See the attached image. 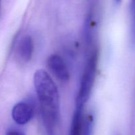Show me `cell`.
Here are the masks:
<instances>
[{"instance_id":"obj_1","label":"cell","mask_w":135,"mask_h":135,"mask_svg":"<svg viewBox=\"0 0 135 135\" xmlns=\"http://www.w3.org/2000/svg\"><path fill=\"white\" fill-rule=\"evenodd\" d=\"M34 84L44 123L47 130L52 133L53 129L60 118V100L57 88L50 75L43 69L35 72Z\"/></svg>"},{"instance_id":"obj_2","label":"cell","mask_w":135,"mask_h":135,"mask_svg":"<svg viewBox=\"0 0 135 135\" xmlns=\"http://www.w3.org/2000/svg\"><path fill=\"white\" fill-rule=\"evenodd\" d=\"M98 54L96 50L92 52L86 64L80 81V88L76 98V105L84 106L88 101L94 86L97 68Z\"/></svg>"},{"instance_id":"obj_3","label":"cell","mask_w":135,"mask_h":135,"mask_svg":"<svg viewBox=\"0 0 135 135\" xmlns=\"http://www.w3.org/2000/svg\"><path fill=\"white\" fill-rule=\"evenodd\" d=\"M47 65L57 79L62 82L68 81L70 77L69 72L65 62L60 55L51 54L47 58Z\"/></svg>"},{"instance_id":"obj_4","label":"cell","mask_w":135,"mask_h":135,"mask_svg":"<svg viewBox=\"0 0 135 135\" xmlns=\"http://www.w3.org/2000/svg\"><path fill=\"white\" fill-rule=\"evenodd\" d=\"M34 114L33 107L29 103L21 102L13 107L12 117L18 125H25L32 119Z\"/></svg>"},{"instance_id":"obj_5","label":"cell","mask_w":135,"mask_h":135,"mask_svg":"<svg viewBox=\"0 0 135 135\" xmlns=\"http://www.w3.org/2000/svg\"><path fill=\"white\" fill-rule=\"evenodd\" d=\"M34 42L30 36H25L18 42L16 47V56L21 61H29L34 51Z\"/></svg>"},{"instance_id":"obj_6","label":"cell","mask_w":135,"mask_h":135,"mask_svg":"<svg viewBox=\"0 0 135 135\" xmlns=\"http://www.w3.org/2000/svg\"><path fill=\"white\" fill-rule=\"evenodd\" d=\"M83 107L76 106V109L73 117L69 135H83L84 123L83 118Z\"/></svg>"},{"instance_id":"obj_7","label":"cell","mask_w":135,"mask_h":135,"mask_svg":"<svg viewBox=\"0 0 135 135\" xmlns=\"http://www.w3.org/2000/svg\"><path fill=\"white\" fill-rule=\"evenodd\" d=\"M6 135H25L23 133H22L21 132L18 131L17 130H10L9 131L7 132Z\"/></svg>"},{"instance_id":"obj_8","label":"cell","mask_w":135,"mask_h":135,"mask_svg":"<svg viewBox=\"0 0 135 135\" xmlns=\"http://www.w3.org/2000/svg\"><path fill=\"white\" fill-rule=\"evenodd\" d=\"M0 13H1V11H0Z\"/></svg>"}]
</instances>
